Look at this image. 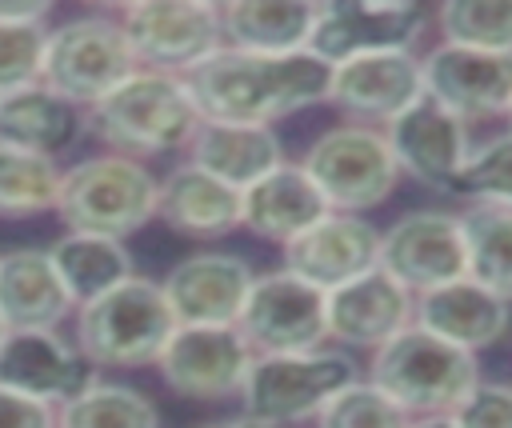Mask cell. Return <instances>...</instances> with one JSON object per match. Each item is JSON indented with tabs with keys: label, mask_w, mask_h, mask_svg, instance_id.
Instances as JSON below:
<instances>
[{
	"label": "cell",
	"mask_w": 512,
	"mask_h": 428,
	"mask_svg": "<svg viewBox=\"0 0 512 428\" xmlns=\"http://www.w3.org/2000/svg\"><path fill=\"white\" fill-rule=\"evenodd\" d=\"M380 268L396 276L412 296L444 288L468 276V240L464 224L440 208H416L392 220L380 236Z\"/></svg>",
	"instance_id": "obj_12"
},
{
	"label": "cell",
	"mask_w": 512,
	"mask_h": 428,
	"mask_svg": "<svg viewBox=\"0 0 512 428\" xmlns=\"http://www.w3.org/2000/svg\"><path fill=\"white\" fill-rule=\"evenodd\" d=\"M424 96V60L412 52H372L332 68L328 104L348 124L388 128L404 108Z\"/></svg>",
	"instance_id": "obj_15"
},
{
	"label": "cell",
	"mask_w": 512,
	"mask_h": 428,
	"mask_svg": "<svg viewBox=\"0 0 512 428\" xmlns=\"http://www.w3.org/2000/svg\"><path fill=\"white\" fill-rule=\"evenodd\" d=\"M328 212L332 208L316 188V180L304 172V164H288V160L244 192V228L280 248L292 244L312 224H320Z\"/></svg>",
	"instance_id": "obj_24"
},
{
	"label": "cell",
	"mask_w": 512,
	"mask_h": 428,
	"mask_svg": "<svg viewBox=\"0 0 512 428\" xmlns=\"http://www.w3.org/2000/svg\"><path fill=\"white\" fill-rule=\"evenodd\" d=\"M116 16L140 68L188 76L224 48V16L208 0H136Z\"/></svg>",
	"instance_id": "obj_9"
},
{
	"label": "cell",
	"mask_w": 512,
	"mask_h": 428,
	"mask_svg": "<svg viewBox=\"0 0 512 428\" xmlns=\"http://www.w3.org/2000/svg\"><path fill=\"white\" fill-rule=\"evenodd\" d=\"M156 208H160V180L148 172V164L132 156L100 152L76 160L64 172L56 216L68 224V232L128 240L132 232L156 220Z\"/></svg>",
	"instance_id": "obj_5"
},
{
	"label": "cell",
	"mask_w": 512,
	"mask_h": 428,
	"mask_svg": "<svg viewBox=\"0 0 512 428\" xmlns=\"http://www.w3.org/2000/svg\"><path fill=\"white\" fill-rule=\"evenodd\" d=\"M92 364L56 328H20L0 340V384L44 404H68L92 384Z\"/></svg>",
	"instance_id": "obj_18"
},
{
	"label": "cell",
	"mask_w": 512,
	"mask_h": 428,
	"mask_svg": "<svg viewBox=\"0 0 512 428\" xmlns=\"http://www.w3.org/2000/svg\"><path fill=\"white\" fill-rule=\"evenodd\" d=\"M252 364L256 352L236 324H180L160 352L156 372L184 400H228L244 392Z\"/></svg>",
	"instance_id": "obj_11"
},
{
	"label": "cell",
	"mask_w": 512,
	"mask_h": 428,
	"mask_svg": "<svg viewBox=\"0 0 512 428\" xmlns=\"http://www.w3.org/2000/svg\"><path fill=\"white\" fill-rule=\"evenodd\" d=\"M84 132H88V112L56 96L48 84L0 96V144L8 148H24L56 160Z\"/></svg>",
	"instance_id": "obj_26"
},
{
	"label": "cell",
	"mask_w": 512,
	"mask_h": 428,
	"mask_svg": "<svg viewBox=\"0 0 512 428\" xmlns=\"http://www.w3.org/2000/svg\"><path fill=\"white\" fill-rule=\"evenodd\" d=\"M188 160L224 184L248 192L256 180L284 164V144L268 124H232V120H204L188 144Z\"/></svg>",
	"instance_id": "obj_25"
},
{
	"label": "cell",
	"mask_w": 512,
	"mask_h": 428,
	"mask_svg": "<svg viewBox=\"0 0 512 428\" xmlns=\"http://www.w3.org/2000/svg\"><path fill=\"white\" fill-rule=\"evenodd\" d=\"M204 124L184 76L136 68L96 108H88V132L116 156L148 160L188 148Z\"/></svg>",
	"instance_id": "obj_2"
},
{
	"label": "cell",
	"mask_w": 512,
	"mask_h": 428,
	"mask_svg": "<svg viewBox=\"0 0 512 428\" xmlns=\"http://www.w3.org/2000/svg\"><path fill=\"white\" fill-rule=\"evenodd\" d=\"M224 44L256 56L308 52L320 4L308 0H228L220 4Z\"/></svg>",
	"instance_id": "obj_27"
},
{
	"label": "cell",
	"mask_w": 512,
	"mask_h": 428,
	"mask_svg": "<svg viewBox=\"0 0 512 428\" xmlns=\"http://www.w3.org/2000/svg\"><path fill=\"white\" fill-rule=\"evenodd\" d=\"M140 68L120 16L84 12L68 16L48 32L44 56V84L72 100L76 108H96L112 88H120Z\"/></svg>",
	"instance_id": "obj_6"
},
{
	"label": "cell",
	"mask_w": 512,
	"mask_h": 428,
	"mask_svg": "<svg viewBox=\"0 0 512 428\" xmlns=\"http://www.w3.org/2000/svg\"><path fill=\"white\" fill-rule=\"evenodd\" d=\"M460 224L468 240V276L512 300V204H468Z\"/></svg>",
	"instance_id": "obj_29"
},
{
	"label": "cell",
	"mask_w": 512,
	"mask_h": 428,
	"mask_svg": "<svg viewBox=\"0 0 512 428\" xmlns=\"http://www.w3.org/2000/svg\"><path fill=\"white\" fill-rule=\"evenodd\" d=\"M48 12V0H0V24H44Z\"/></svg>",
	"instance_id": "obj_38"
},
{
	"label": "cell",
	"mask_w": 512,
	"mask_h": 428,
	"mask_svg": "<svg viewBox=\"0 0 512 428\" xmlns=\"http://www.w3.org/2000/svg\"><path fill=\"white\" fill-rule=\"evenodd\" d=\"M300 164L324 192L328 208L352 216L384 204L400 180V164L384 128L368 124H336L320 132L304 148Z\"/></svg>",
	"instance_id": "obj_8"
},
{
	"label": "cell",
	"mask_w": 512,
	"mask_h": 428,
	"mask_svg": "<svg viewBox=\"0 0 512 428\" xmlns=\"http://www.w3.org/2000/svg\"><path fill=\"white\" fill-rule=\"evenodd\" d=\"M60 188H64V172L52 156L0 144V216L4 220L56 212Z\"/></svg>",
	"instance_id": "obj_30"
},
{
	"label": "cell",
	"mask_w": 512,
	"mask_h": 428,
	"mask_svg": "<svg viewBox=\"0 0 512 428\" xmlns=\"http://www.w3.org/2000/svg\"><path fill=\"white\" fill-rule=\"evenodd\" d=\"M360 380V368L348 352H300V356H256L240 408L244 416L280 428L316 420L348 384Z\"/></svg>",
	"instance_id": "obj_7"
},
{
	"label": "cell",
	"mask_w": 512,
	"mask_h": 428,
	"mask_svg": "<svg viewBox=\"0 0 512 428\" xmlns=\"http://www.w3.org/2000/svg\"><path fill=\"white\" fill-rule=\"evenodd\" d=\"M200 428H268V424H260L252 416H232V420H212V424H200Z\"/></svg>",
	"instance_id": "obj_40"
},
{
	"label": "cell",
	"mask_w": 512,
	"mask_h": 428,
	"mask_svg": "<svg viewBox=\"0 0 512 428\" xmlns=\"http://www.w3.org/2000/svg\"><path fill=\"white\" fill-rule=\"evenodd\" d=\"M460 428H512V384H476L452 412Z\"/></svg>",
	"instance_id": "obj_36"
},
{
	"label": "cell",
	"mask_w": 512,
	"mask_h": 428,
	"mask_svg": "<svg viewBox=\"0 0 512 428\" xmlns=\"http://www.w3.org/2000/svg\"><path fill=\"white\" fill-rule=\"evenodd\" d=\"M412 416L372 380L348 384L320 416L316 428H408Z\"/></svg>",
	"instance_id": "obj_33"
},
{
	"label": "cell",
	"mask_w": 512,
	"mask_h": 428,
	"mask_svg": "<svg viewBox=\"0 0 512 428\" xmlns=\"http://www.w3.org/2000/svg\"><path fill=\"white\" fill-rule=\"evenodd\" d=\"M244 340L256 356H300L320 352L328 336V292L292 276L288 268L260 272L240 312Z\"/></svg>",
	"instance_id": "obj_10"
},
{
	"label": "cell",
	"mask_w": 512,
	"mask_h": 428,
	"mask_svg": "<svg viewBox=\"0 0 512 428\" xmlns=\"http://www.w3.org/2000/svg\"><path fill=\"white\" fill-rule=\"evenodd\" d=\"M60 428H160L156 404L120 380H92L60 404Z\"/></svg>",
	"instance_id": "obj_31"
},
{
	"label": "cell",
	"mask_w": 512,
	"mask_h": 428,
	"mask_svg": "<svg viewBox=\"0 0 512 428\" xmlns=\"http://www.w3.org/2000/svg\"><path fill=\"white\" fill-rule=\"evenodd\" d=\"M0 428H60V408L0 384Z\"/></svg>",
	"instance_id": "obj_37"
},
{
	"label": "cell",
	"mask_w": 512,
	"mask_h": 428,
	"mask_svg": "<svg viewBox=\"0 0 512 428\" xmlns=\"http://www.w3.org/2000/svg\"><path fill=\"white\" fill-rule=\"evenodd\" d=\"M256 272L236 252H192L168 268L160 280L176 324H212L228 328L240 324Z\"/></svg>",
	"instance_id": "obj_16"
},
{
	"label": "cell",
	"mask_w": 512,
	"mask_h": 428,
	"mask_svg": "<svg viewBox=\"0 0 512 428\" xmlns=\"http://www.w3.org/2000/svg\"><path fill=\"white\" fill-rule=\"evenodd\" d=\"M176 328L164 288L148 276L124 280L120 288L80 304L72 316V340L92 368L156 364Z\"/></svg>",
	"instance_id": "obj_3"
},
{
	"label": "cell",
	"mask_w": 512,
	"mask_h": 428,
	"mask_svg": "<svg viewBox=\"0 0 512 428\" xmlns=\"http://www.w3.org/2000/svg\"><path fill=\"white\" fill-rule=\"evenodd\" d=\"M400 172H408L412 180L440 188V192H456V180L472 156V140H468V120H460L452 108H444L436 96H420L412 108H404L388 128H384Z\"/></svg>",
	"instance_id": "obj_14"
},
{
	"label": "cell",
	"mask_w": 512,
	"mask_h": 428,
	"mask_svg": "<svg viewBox=\"0 0 512 428\" xmlns=\"http://www.w3.org/2000/svg\"><path fill=\"white\" fill-rule=\"evenodd\" d=\"M156 216L176 236L216 240V236H228L244 224V192L224 184L220 176L196 168L192 160H184L160 180Z\"/></svg>",
	"instance_id": "obj_21"
},
{
	"label": "cell",
	"mask_w": 512,
	"mask_h": 428,
	"mask_svg": "<svg viewBox=\"0 0 512 428\" xmlns=\"http://www.w3.org/2000/svg\"><path fill=\"white\" fill-rule=\"evenodd\" d=\"M508 124H512V112H508Z\"/></svg>",
	"instance_id": "obj_42"
},
{
	"label": "cell",
	"mask_w": 512,
	"mask_h": 428,
	"mask_svg": "<svg viewBox=\"0 0 512 428\" xmlns=\"http://www.w3.org/2000/svg\"><path fill=\"white\" fill-rule=\"evenodd\" d=\"M408 428H460L456 416H412Z\"/></svg>",
	"instance_id": "obj_39"
},
{
	"label": "cell",
	"mask_w": 512,
	"mask_h": 428,
	"mask_svg": "<svg viewBox=\"0 0 512 428\" xmlns=\"http://www.w3.org/2000/svg\"><path fill=\"white\" fill-rule=\"evenodd\" d=\"M48 252H52V264H56V272H60V280H64V288H68L76 308L136 276L124 240H112V236L64 232Z\"/></svg>",
	"instance_id": "obj_28"
},
{
	"label": "cell",
	"mask_w": 512,
	"mask_h": 428,
	"mask_svg": "<svg viewBox=\"0 0 512 428\" xmlns=\"http://www.w3.org/2000/svg\"><path fill=\"white\" fill-rule=\"evenodd\" d=\"M444 44L512 56V0H448L436 8Z\"/></svg>",
	"instance_id": "obj_32"
},
{
	"label": "cell",
	"mask_w": 512,
	"mask_h": 428,
	"mask_svg": "<svg viewBox=\"0 0 512 428\" xmlns=\"http://www.w3.org/2000/svg\"><path fill=\"white\" fill-rule=\"evenodd\" d=\"M456 192L468 196V204H512V132L472 148Z\"/></svg>",
	"instance_id": "obj_35"
},
{
	"label": "cell",
	"mask_w": 512,
	"mask_h": 428,
	"mask_svg": "<svg viewBox=\"0 0 512 428\" xmlns=\"http://www.w3.org/2000/svg\"><path fill=\"white\" fill-rule=\"evenodd\" d=\"M380 236L364 216L328 212L320 224L284 244V268L320 292H332L380 264Z\"/></svg>",
	"instance_id": "obj_19"
},
{
	"label": "cell",
	"mask_w": 512,
	"mask_h": 428,
	"mask_svg": "<svg viewBox=\"0 0 512 428\" xmlns=\"http://www.w3.org/2000/svg\"><path fill=\"white\" fill-rule=\"evenodd\" d=\"M508 320H512L508 300L476 284L472 276L416 296V324L464 352L492 348L508 332Z\"/></svg>",
	"instance_id": "obj_22"
},
{
	"label": "cell",
	"mask_w": 512,
	"mask_h": 428,
	"mask_svg": "<svg viewBox=\"0 0 512 428\" xmlns=\"http://www.w3.org/2000/svg\"><path fill=\"white\" fill-rule=\"evenodd\" d=\"M68 316H76V304H72L48 248L0 252V320L8 324V332L56 328Z\"/></svg>",
	"instance_id": "obj_23"
},
{
	"label": "cell",
	"mask_w": 512,
	"mask_h": 428,
	"mask_svg": "<svg viewBox=\"0 0 512 428\" xmlns=\"http://www.w3.org/2000/svg\"><path fill=\"white\" fill-rule=\"evenodd\" d=\"M424 24L428 12L408 0H336L320 4L308 52L332 68L372 52H412Z\"/></svg>",
	"instance_id": "obj_13"
},
{
	"label": "cell",
	"mask_w": 512,
	"mask_h": 428,
	"mask_svg": "<svg viewBox=\"0 0 512 428\" xmlns=\"http://www.w3.org/2000/svg\"><path fill=\"white\" fill-rule=\"evenodd\" d=\"M48 24H0V96L44 84Z\"/></svg>",
	"instance_id": "obj_34"
},
{
	"label": "cell",
	"mask_w": 512,
	"mask_h": 428,
	"mask_svg": "<svg viewBox=\"0 0 512 428\" xmlns=\"http://www.w3.org/2000/svg\"><path fill=\"white\" fill-rule=\"evenodd\" d=\"M416 324V296L380 264L328 292V336L348 348H384Z\"/></svg>",
	"instance_id": "obj_20"
},
{
	"label": "cell",
	"mask_w": 512,
	"mask_h": 428,
	"mask_svg": "<svg viewBox=\"0 0 512 428\" xmlns=\"http://www.w3.org/2000/svg\"><path fill=\"white\" fill-rule=\"evenodd\" d=\"M368 380L384 388L408 416H452L480 384L476 352H464L420 324H408L372 352Z\"/></svg>",
	"instance_id": "obj_4"
},
{
	"label": "cell",
	"mask_w": 512,
	"mask_h": 428,
	"mask_svg": "<svg viewBox=\"0 0 512 428\" xmlns=\"http://www.w3.org/2000/svg\"><path fill=\"white\" fill-rule=\"evenodd\" d=\"M4 336H8V324H4V320H0V340H4Z\"/></svg>",
	"instance_id": "obj_41"
},
{
	"label": "cell",
	"mask_w": 512,
	"mask_h": 428,
	"mask_svg": "<svg viewBox=\"0 0 512 428\" xmlns=\"http://www.w3.org/2000/svg\"><path fill=\"white\" fill-rule=\"evenodd\" d=\"M424 60V92L460 120H488L512 112V56L460 44H436Z\"/></svg>",
	"instance_id": "obj_17"
},
{
	"label": "cell",
	"mask_w": 512,
	"mask_h": 428,
	"mask_svg": "<svg viewBox=\"0 0 512 428\" xmlns=\"http://www.w3.org/2000/svg\"><path fill=\"white\" fill-rule=\"evenodd\" d=\"M188 88L204 120L232 124H276L312 104H328L332 64L316 52L288 56H256L240 48H220L200 68H192Z\"/></svg>",
	"instance_id": "obj_1"
}]
</instances>
